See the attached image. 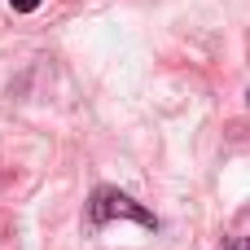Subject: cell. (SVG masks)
<instances>
[{"label":"cell","mask_w":250,"mask_h":250,"mask_svg":"<svg viewBox=\"0 0 250 250\" xmlns=\"http://www.w3.org/2000/svg\"><path fill=\"white\" fill-rule=\"evenodd\" d=\"M110 220H132V224H141V229H158V215H154L149 207H141L136 198H127V193L114 189V185H101V189H92L88 224H92V229H105Z\"/></svg>","instance_id":"6da1fadb"},{"label":"cell","mask_w":250,"mask_h":250,"mask_svg":"<svg viewBox=\"0 0 250 250\" xmlns=\"http://www.w3.org/2000/svg\"><path fill=\"white\" fill-rule=\"evenodd\" d=\"M9 4H13L18 13H35V9H40V0H9Z\"/></svg>","instance_id":"7a4b0ae2"},{"label":"cell","mask_w":250,"mask_h":250,"mask_svg":"<svg viewBox=\"0 0 250 250\" xmlns=\"http://www.w3.org/2000/svg\"><path fill=\"white\" fill-rule=\"evenodd\" d=\"M224 250H250V237H229V242H224Z\"/></svg>","instance_id":"3957f363"}]
</instances>
